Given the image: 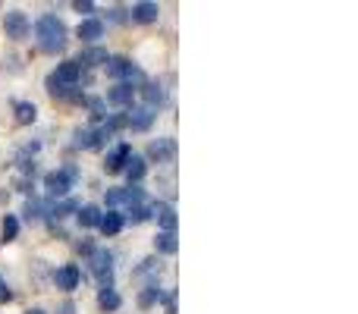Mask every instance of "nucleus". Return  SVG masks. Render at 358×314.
<instances>
[{
  "instance_id": "28",
  "label": "nucleus",
  "mask_w": 358,
  "mask_h": 314,
  "mask_svg": "<svg viewBox=\"0 0 358 314\" xmlns=\"http://www.w3.org/2000/svg\"><path fill=\"white\" fill-rule=\"evenodd\" d=\"M25 217H29V220H31V217H41V201H35V198H31V201L25 204Z\"/></svg>"
},
{
  "instance_id": "1",
  "label": "nucleus",
  "mask_w": 358,
  "mask_h": 314,
  "mask_svg": "<svg viewBox=\"0 0 358 314\" xmlns=\"http://www.w3.org/2000/svg\"><path fill=\"white\" fill-rule=\"evenodd\" d=\"M35 38H38V48H41L44 54H57V50L66 48V25H63L54 13H48V16L38 19Z\"/></svg>"
},
{
  "instance_id": "20",
  "label": "nucleus",
  "mask_w": 358,
  "mask_h": 314,
  "mask_svg": "<svg viewBox=\"0 0 358 314\" xmlns=\"http://www.w3.org/2000/svg\"><path fill=\"white\" fill-rule=\"evenodd\" d=\"M44 85H48V92L54 94V98H73V92H69V88H73V85H63V82L57 79L54 73L48 76V82H44Z\"/></svg>"
},
{
  "instance_id": "22",
  "label": "nucleus",
  "mask_w": 358,
  "mask_h": 314,
  "mask_svg": "<svg viewBox=\"0 0 358 314\" xmlns=\"http://www.w3.org/2000/svg\"><path fill=\"white\" fill-rule=\"evenodd\" d=\"M145 101H148V107L155 110V107H161L164 101H167V94H164L161 85H145Z\"/></svg>"
},
{
  "instance_id": "19",
  "label": "nucleus",
  "mask_w": 358,
  "mask_h": 314,
  "mask_svg": "<svg viewBox=\"0 0 358 314\" xmlns=\"http://www.w3.org/2000/svg\"><path fill=\"white\" fill-rule=\"evenodd\" d=\"M16 233H19V220L13 214H6L3 223H0V242H3V245H6V242H13V239H16Z\"/></svg>"
},
{
  "instance_id": "12",
  "label": "nucleus",
  "mask_w": 358,
  "mask_h": 314,
  "mask_svg": "<svg viewBox=\"0 0 358 314\" xmlns=\"http://www.w3.org/2000/svg\"><path fill=\"white\" fill-rule=\"evenodd\" d=\"M132 85H113L110 92H107V101L110 104H117V107H132Z\"/></svg>"
},
{
  "instance_id": "31",
  "label": "nucleus",
  "mask_w": 358,
  "mask_h": 314,
  "mask_svg": "<svg viewBox=\"0 0 358 314\" xmlns=\"http://www.w3.org/2000/svg\"><path fill=\"white\" fill-rule=\"evenodd\" d=\"M79 252H82V255H92V252H94V245H92L88 239H82V242H79Z\"/></svg>"
},
{
  "instance_id": "33",
  "label": "nucleus",
  "mask_w": 358,
  "mask_h": 314,
  "mask_svg": "<svg viewBox=\"0 0 358 314\" xmlns=\"http://www.w3.org/2000/svg\"><path fill=\"white\" fill-rule=\"evenodd\" d=\"M25 314H48V311H41V308H29Z\"/></svg>"
},
{
  "instance_id": "27",
  "label": "nucleus",
  "mask_w": 358,
  "mask_h": 314,
  "mask_svg": "<svg viewBox=\"0 0 358 314\" xmlns=\"http://www.w3.org/2000/svg\"><path fill=\"white\" fill-rule=\"evenodd\" d=\"M126 201V189H110L107 192V204H120Z\"/></svg>"
},
{
  "instance_id": "18",
  "label": "nucleus",
  "mask_w": 358,
  "mask_h": 314,
  "mask_svg": "<svg viewBox=\"0 0 358 314\" xmlns=\"http://www.w3.org/2000/svg\"><path fill=\"white\" fill-rule=\"evenodd\" d=\"M76 220H79V227H98V220H101V210L94 208V204H85V208H79V214H76Z\"/></svg>"
},
{
  "instance_id": "6",
  "label": "nucleus",
  "mask_w": 358,
  "mask_h": 314,
  "mask_svg": "<svg viewBox=\"0 0 358 314\" xmlns=\"http://www.w3.org/2000/svg\"><path fill=\"white\" fill-rule=\"evenodd\" d=\"M176 155V145H173V138H157V142H151L148 145V157L151 160H157V164H167L170 157Z\"/></svg>"
},
{
  "instance_id": "10",
  "label": "nucleus",
  "mask_w": 358,
  "mask_h": 314,
  "mask_svg": "<svg viewBox=\"0 0 358 314\" xmlns=\"http://www.w3.org/2000/svg\"><path fill=\"white\" fill-rule=\"evenodd\" d=\"M76 35H79L82 41H98V38L104 35V22H98V19H85V22H79Z\"/></svg>"
},
{
  "instance_id": "15",
  "label": "nucleus",
  "mask_w": 358,
  "mask_h": 314,
  "mask_svg": "<svg viewBox=\"0 0 358 314\" xmlns=\"http://www.w3.org/2000/svg\"><path fill=\"white\" fill-rule=\"evenodd\" d=\"M79 66H101V63H107V50L104 48H88L79 54Z\"/></svg>"
},
{
  "instance_id": "9",
  "label": "nucleus",
  "mask_w": 358,
  "mask_h": 314,
  "mask_svg": "<svg viewBox=\"0 0 358 314\" xmlns=\"http://www.w3.org/2000/svg\"><path fill=\"white\" fill-rule=\"evenodd\" d=\"M98 229L104 236H117L120 229H123V214H120V210H107V214H101Z\"/></svg>"
},
{
  "instance_id": "32",
  "label": "nucleus",
  "mask_w": 358,
  "mask_h": 314,
  "mask_svg": "<svg viewBox=\"0 0 358 314\" xmlns=\"http://www.w3.org/2000/svg\"><path fill=\"white\" fill-rule=\"evenodd\" d=\"M76 10H79V13H92V10H94V3H88V0L82 3V0H79V3H76Z\"/></svg>"
},
{
  "instance_id": "16",
  "label": "nucleus",
  "mask_w": 358,
  "mask_h": 314,
  "mask_svg": "<svg viewBox=\"0 0 358 314\" xmlns=\"http://www.w3.org/2000/svg\"><path fill=\"white\" fill-rule=\"evenodd\" d=\"M104 66H107V76H110V79H123V76L129 73L132 63L126 60V57H107Z\"/></svg>"
},
{
  "instance_id": "4",
  "label": "nucleus",
  "mask_w": 358,
  "mask_h": 314,
  "mask_svg": "<svg viewBox=\"0 0 358 314\" xmlns=\"http://www.w3.org/2000/svg\"><path fill=\"white\" fill-rule=\"evenodd\" d=\"M54 283H57V290H63V292L79 290V283H82V271H79L76 264H63V267H57Z\"/></svg>"
},
{
  "instance_id": "25",
  "label": "nucleus",
  "mask_w": 358,
  "mask_h": 314,
  "mask_svg": "<svg viewBox=\"0 0 358 314\" xmlns=\"http://www.w3.org/2000/svg\"><path fill=\"white\" fill-rule=\"evenodd\" d=\"M129 217H132V223H145V220H148V208H142V204H136V208L129 210Z\"/></svg>"
},
{
  "instance_id": "3",
  "label": "nucleus",
  "mask_w": 358,
  "mask_h": 314,
  "mask_svg": "<svg viewBox=\"0 0 358 314\" xmlns=\"http://www.w3.org/2000/svg\"><path fill=\"white\" fill-rule=\"evenodd\" d=\"M29 29H31V22H29V16H25L22 10H10V13H6V19H3L6 38H13V41H22V38H29Z\"/></svg>"
},
{
  "instance_id": "21",
  "label": "nucleus",
  "mask_w": 358,
  "mask_h": 314,
  "mask_svg": "<svg viewBox=\"0 0 358 314\" xmlns=\"http://www.w3.org/2000/svg\"><path fill=\"white\" fill-rule=\"evenodd\" d=\"M155 245H157V252H164V255H176V233H157V239H155Z\"/></svg>"
},
{
  "instance_id": "23",
  "label": "nucleus",
  "mask_w": 358,
  "mask_h": 314,
  "mask_svg": "<svg viewBox=\"0 0 358 314\" xmlns=\"http://www.w3.org/2000/svg\"><path fill=\"white\" fill-rule=\"evenodd\" d=\"M126 164H129V166H126V176H129V183H138V179L145 176V160L132 155L129 160H126Z\"/></svg>"
},
{
  "instance_id": "5",
  "label": "nucleus",
  "mask_w": 358,
  "mask_h": 314,
  "mask_svg": "<svg viewBox=\"0 0 358 314\" xmlns=\"http://www.w3.org/2000/svg\"><path fill=\"white\" fill-rule=\"evenodd\" d=\"M155 120H157V113L151 110V107H132L129 110V129L132 132H148Z\"/></svg>"
},
{
  "instance_id": "2",
  "label": "nucleus",
  "mask_w": 358,
  "mask_h": 314,
  "mask_svg": "<svg viewBox=\"0 0 358 314\" xmlns=\"http://www.w3.org/2000/svg\"><path fill=\"white\" fill-rule=\"evenodd\" d=\"M76 179H79V170H76V166H66V170H54V173H48V176H44V189H48L54 198H60V195H66V192L73 189Z\"/></svg>"
},
{
  "instance_id": "13",
  "label": "nucleus",
  "mask_w": 358,
  "mask_h": 314,
  "mask_svg": "<svg viewBox=\"0 0 358 314\" xmlns=\"http://www.w3.org/2000/svg\"><path fill=\"white\" fill-rule=\"evenodd\" d=\"M13 110H16V123L19 126L35 123V117H38V110H35V104H31V101H16V104H13Z\"/></svg>"
},
{
  "instance_id": "17",
  "label": "nucleus",
  "mask_w": 358,
  "mask_h": 314,
  "mask_svg": "<svg viewBox=\"0 0 358 314\" xmlns=\"http://www.w3.org/2000/svg\"><path fill=\"white\" fill-rule=\"evenodd\" d=\"M120 305H123V299H120L117 290H101L98 292V308L101 311H117Z\"/></svg>"
},
{
  "instance_id": "8",
  "label": "nucleus",
  "mask_w": 358,
  "mask_h": 314,
  "mask_svg": "<svg viewBox=\"0 0 358 314\" xmlns=\"http://www.w3.org/2000/svg\"><path fill=\"white\" fill-rule=\"evenodd\" d=\"M54 76L63 82V85H73L76 88V82L82 79V66L76 60H66V63H60V66L54 69Z\"/></svg>"
},
{
  "instance_id": "11",
  "label": "nucleus",
  "mask_w": 358,
  "mask_h": 314,
  "mask_svg": "<svg viewBox=\"0 0 358 314\" xmlns=\"http://www.w3.org/2000/svg\"><path fill=\"white\" fill-rule=\"evenodd\" d=\"M136 22H157V16H161V6L157 3H136L129 13Z\"/></svg>"
},
{
  "instance_id": "26",
  "label": "nucleus",
  "mask_w": 358,
  "mask_h": 314,
  "mask_svg": "<svg viewBox=\"0 0 358 314\" xmlns=\"http://www.w3.org/2000/svg\"><path fill=\"white\" fill-rule=\"evenodd\" d=\"M69 210H79V204H76V201H63L60 208H54V217H57V220H60V217H66Z\"/></svg>"
},
{
  "instance_id": "29",
  "label": "nucleus",
  "mask_w": 358,
  "mask_h": 314,
  "mask_svg": "<svg viewBox=\"0 0 358 314\" xmlns=\"http://www.w3.org/2000/svg\"><path fill=\"white\" fill-rule=\"evenodd\" d=\"M110 13H113V16H110L113 22H126V10H123V6H117V10H110Z\"/></svg>"
},
{
  "instance_id": "14",
  "label": "nucleus",
  "mask_w": 358,
  "mask_h": 314,
  "mask_svg": "<svg viewBox=\"0 0 358 314\" xmlns=\"http://www.w3.org/2000/svg\"><path fill=\"white\" fill-rule=\"evenodd\" d=\"M155 214H157V223L164 227V233H173L176 229V210L170 204H155Z\"/></svg>"
},
{
  "instance_id": "7",
  "label": "nucleus",
  "mask_w": 358,
  "mask_h": 314,
  "mask_svg": "<svg viewBox=\"0 0 358 314\" xmlns=\"http://www.w3.org/2000/svg\"><path fill=\"white\" fill-rule=\"evenodd\" d=\"M129 157H132V148L123 142L117 151H110V155H107V160H104V170H107V173H120V170L126 166V160H129Z\"/></svg>"
},
{
  "instance_id": "30",
  "label": "nucleus",
  "mask_w": 358,
  "mask_h": 314,
  "mask_svg": "<svg viewBox=\"0 0 358 314\" xmlns=\"http://www.w3.org/2000/svg\"><path fill=\"white\" fill-rule=\"evenodd\" d=\"M57 314H76V305L73 302H63L60 308H57Z\"/></svg>"
},
{
  "instance_id": "24",
  "label": "nucleus",
  "mask_w": 358,
  "mask_h": 314,
  "mask_svg": "<svg viewBox=\"0 0 358 314\" xmlns=\"http://www.w3.org/2000/svg\"><path fill=\"white\" fill-rule=\"evenodd\" d=\"M161 299H164V292L157 290V286H148V290L138 296V305H142V308H151V305H157Z\"/></svg>"
}]
</instances>
